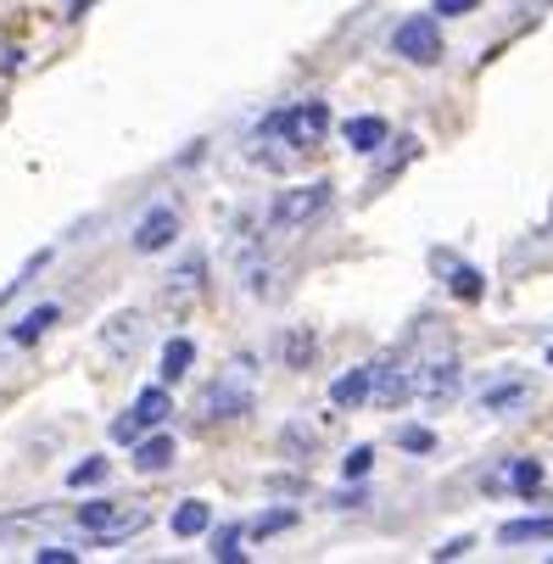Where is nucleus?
Segmentation results:
<instances>
[{"label":"nucleus","instance_id":"1","mask_svg":"<svg viewBox=\"0 0 553 564\" xmlns=\"http://www.w3.org/2000/svg\"><path fill=\"white\" fill-rule=\"evenodd\" d=\"M269 140H285L296 151H319L325 134H330V107L325 101H296V107H280L269 123H263Z\"/></svg>","mask_w":553,"mask_h":564},{"label":"nucleus","instance_id":"2","mask_svg":"<svg viewBox=\"0 0 553 564\" xmlns=\"http://www.w3.org/2000/svg\"><path fill=\"white\" fill-rule=\"evenodd\" d=\"M151 520V509L145 503H85V509H78V525H85V531H96L101 542H123V536H134L140 525Z\"/></svg>","mask_w":553,"mask_h":564},{"label":"nucleus","instance_id":"3","mask_svg":"<svg viewBox=\"0 0 553 564\" xmlns=\"http://www.w3.org/2000/svg\"><path fill=\"white\" fill-rule=\"evenodd\" d=\"M330 196H336L330 180H313V185L285 191V196L269 207V229H296V224H307V218H319V213L330 207Z\"/></svg>","mask_w":553,"mask_h":564},{"label":"nucleus","instance_id":"4","mask_svg":"<svg viewBox=\"0 0 553 564\" xmlns=\"http://www.w3.org/2000/svg\"><path fill=\"white\" fill-rule=\"evenodd\" d=\"M391 45H398V56H409V62H420V67L442 62V29H436V18H409Z\"/></svg>","mask_w":553,"mask_h":564},{"label":"nucleus","instance_id":"5","mask_svg":"<svg viewBox=\"0 0 553 564\" xmlns=\"http://www.w3.org/2000/svg\"><path fill=\"white\" fill-rule=\"evenodd\" d=\"M163 420H169V391L156 386V391H140V402H134V409H129V414L112 425V436H118V442H134L140 431L163 425Z\"/></svg>","mask_w":553,"mask_h":564},{"label":"nucleus","instance_id":"6","mask_svg":"<svg viewBox=\"0 0 553 564\" xmlns=\"http://www.w3.org/2000/svg\"><path fill=\"white\" fill-rule=\"evenodd\" d=\"M247 364H235V375L229 380H218L213 391H207V420H235V414H247V402H252V391H247V375H241Z\"/></svg>","mask_w":553,"mask_h":564},{"label":"nucleus","instance_id":"7","mask_svg":"<svg viewBox=\"0 0 553 564\" xmlns=\"http://www.w3.org/2000/svg\"><path fill=\"white\" fill-rule=\"evenodd\" d=\"M453 386H458V364H453V358L414 364V397H425V402H442V397H453Z\"/></svg>","mask_w":553,"mask_h":564},{"label":"nucleus","instance_id":"8","mask_svg":"<svg viewBox=\"0 0 553 564\" xmlns=\"http://www.w3.org/2000/svg\"><path fill=\"white\" fill-rule=\"evenodd\" d=\"M174 235H180V213H174V207H156V213H145V218H140L134 247H140V252H163Z\"/></svg>","mask_w":553,"mask_h":564},{"label":"nucleus","instance_id":"9","mask_svg":"<svg viewBox=\"0 0 553 564\" xmlns=\"http://www.w3.org/2000/svg\"><path fill=\"white\" fill-rule=\"evenodd\" d=\"M369 380H375V364H364V369L341 375V380L330 386V402H336V409H353L358 397H369Z\"/></svg>","mask_w":553,"mask_h":564},{"label":"nucleus","instance_id":"10","mask_svg":"<svg viewBox=\"0 0 553 564\" xmlns=\"http://www.w3.org/2000/svg\"><path fill=\"white\" fill-rule=\"evenodd\" d=\"M386 134H391L386 118H353V123H347V145H353V151H380Z\"/></svg>","mask_w":553,"mask_h":564},{"label":"nucleus","instance_id":"11","mask_svg":"<svg viewBox=\"0 0 553 564\" xmlns=\"http://www.w3.org/2000/svg\"><path fill=\"white\" fill-rule=\"evenodd\" d=\"M56 313H62L56 302H45V307H34V313L23 318V325L12 330V341H18V347H29V341H40V336H45V330L56 325Z\"/></svg>","mask_w":553,"mask_h":564},{"label":"nucleus","instance_id":"12","mask_svg":"<svg viewBox=\"0 0 553 564\" xmlns=\"http://www.w3.org/2000/svg\"><path fill=\"white\" fill-rule=\"evenodd\" d=\"M191 364H196V347H191L185 336H174V341L163 347V380H185Z\"/></svg>","mask_w":553,"mask_h":564},{"label":"nucleus","instance_id":"13","mask_svg":"<svg viewBox=\"0 0 553 564\" xmlns=\"http://www.w3.org/2000/svg\"><path fill=\"white\" fill-rule=\"evenodd\" d=\"M134 464H140L145 475H151V469H169V464H174V442H169V436L140 442V447H134Z\"/></svg>","mask_w":553,"mask_h":564},{"label":"nucleus","instance_id":"14","mask_svg":"<svg viewBox=\"0 0 553 564\" xmlns=\"http://www.w3.org/2000/svg\"><path fill=\"white\" fill-rule=\"evenodd\" d=\"M553 536V514H536V520H509L503 525V542H542Z\"/></svg>","mask_w":553,"mask_h":564},{"label":"nucleus","instance_id":"15","mask_svg":"<svg viewBox=\"0 0 553 564\" xmlns=\"http://www.w3.org/2000/svg\"><path fill=\"white\" fill-rule=\"evenodd\" d=\"M207 520H213L207 503H185V509L174 514V531H180V536H196V531H207Z\"/></svg>","mask_w":553,"mask_h":564},{"label":"nucleus","instance_id":"16","mask_svg":"<svg viewBox=\"0 0 553 564\" xmlns=\"http://www.w3.org/2000/svg\"><path fill=\"white\" fill-rule=\"evenodd\" d=\"M453 296H464V302H481V274L476 269H453Z\"/></svg>","mask_w":553,"mask_h":564},{"label":"nucleus","instance_id":"17","mask_svg":"<svg viewBox=\"0 0 553 564\" xmlns=\"http://www.w3.org/2000/svg\"><path fill=\"white\" fill-rule=\"evenodd\" d=\"M481 402H487V409H514V402H525V386H520V380H509V386H492Z\"/></svg>","mask_w":553,"mask_h":564},{"label":"nucleus","instance_id":"18","mask_svg":"<svg viewBox=\"0 0 553 564\" xmlns=\"http://www.w3.org/2000/svg\"><path fill=\"white\" fill-rule=\"evenodd\" d=\"M536 480H542V464H531V458L509 469V487H514V492H536Z\"/></svg>","mask_w":553,"mask_h":564},{"label":"nucleus","instance_id":"19","mask_svg":"<svg viewBox=\"0 0 553 564\" xmlns=\"http://www.w3.org/2000/svg\"><path fill=\"white\" fill-rule=\"evenodd\" d=\"M398 447H409V453H431L436 436H431L425 425H403V431H398Z\"/></svg>","mask_w":553,"mask_h":564},{"label":"nucleus","instance_id":"20","mask_svg":"<svg viewBox=\"0 0 553 564\" xmlns=\"http://www.w3.org/2000/svg\"><path fill=\"white\" fill-rule=\"evenodd\" d=\"M107 475V458H85L73 475H67V487H96V480Z\"/></svg>","mask_w":553,"mask_h":564},{"label":"nucleus","instance_id":"21","mask_svg":"<svg viewBox=\"0 0 553 564\" xmlns=\"http://www.w3.org/2000/svg\"><path fill=\"white\" fill-rule=\"evenodd\" d=\"M213 553H218V558H241V525H224V531L213 536Z\"/></svg>","mask_w":553,"mask_h":564},{"label":"nucleus","instance_id":"22","mask_svg":"<svg viewBox=\"0 0 553 564\" xmlns=\"http://www.w3.org/2000/svg\"><path fill=\"white\" fill-rule=\"evenodd\" d=\"M291 520H296V514H291V509H274V514H263V520H258V525H252V536H274V531H285V525H291Z\"/></svg>","mask_w":553,"mask_h":564},{"label":"nucleus","instance_id":"23","mask_svg":"<svg viewBox=\"0 0 553 564\" xmlns=\"http://www.w3.org/2000/svg\"><path fill=\"white\" fill-rule=\"evenodd\" d=\"M369 464H375V447H353V453H347V475H353V480L369 475Z\"/></svg>","mask_w":553,"mask_h":564},{"label":"nucleus","instance_id":"24","mask_svg":"<svg viewBox=\"0 0 553 564\" xmlns=\"http://www.w3.org/2000/svg\"><path fill=\"white\" fill-rule=\"evenodd\" d=\"M476 12V0H436V18H464Z\"/></svg>","mask_w":553,"mask_h":564},{"label":"nucleus","instance_id":"25","mask_svg":"<svg viewBox=\"0 0 553 564\" xmlns=\"http://www.w3.org/2000/svg\"><path fill=\"white\" fill-rule=\"evenodd\" d=\"M458 553H469V536H453L447 547H436V558H458Z\"/></svg>","mask_w":553,"mask_h":564},{"label":"nucleus","instance_id":"26","mask_svg":"<svg viewBox=\"0 0 553 564\" xmlns=\"http://www.w3.org/2000/svg\"><path fill=\"white\" fill-rule=\"evenodd\" d=\"M90 12V0H73V7H67V18H85Z\"/></svg>","mask_w":553,"mask_h":564},{"label":"nucleus","instance_id":"27","mask_svg":"<svg viewBox=\"0 0 553 564\" xmlns=\"http://www.w3.org/2000/svg\"><path fill=\"white\" fill-rule=\"evenodd\" d=\"M547 364H553V347H547Z\"/></svg>","mask_w":553,"mask_h":564}]
</instances>
